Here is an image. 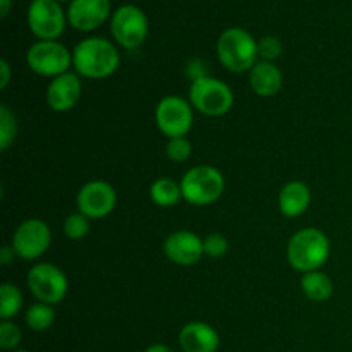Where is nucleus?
Instances as JSON below:
<instances>
[{
	"label": "nucleus",
	"mask_w": 352,
	"mask_h": 352,
	"mask_svg": "<svg viewBox=\"0 0 352 352\" xmlns=\"http://www.w3.org/2000/svg\"><path fill=\"white\" fill-rule=\"evenodd\" d=\"M150 198L162 208H172L182 199L181 184L170 177H160L150 186Z\"/></svg>",
	"instance_id": "aec40b11"
},
{
	"label": "nucleus",
	"mask_w": 352,
	"mask_h": 352,
	"mask_svg": "<svg viewBox=\"0 0 352 352\" xmlns=\"http://www.w3.org/2000/svg\"><path fill=\"white\" fill-rule=\"evenodd\" d=\"M28 287L38 302L58 305L69 291L64 272L52 263H36L28 272Z\"/></svg>",
	"instance_id": "6e6552de"
},
{
	"label": "nucleus",
	"mask_w": 352,
	"mask_h": 352,
	"mask_svg": "<svg viewBox=\"0 0 352 352\" xmlns=\"http://www.w3.org/2000/svg\"><path fill=\"white\" fill-rule=\"evenodd\" d=\"M26 62L34 74L54 79L69 72L72 65V52L57 40H40L30 47Z\"/></svg>",
	"instance_id": "423d86ee"
},
{
	"label": "nucleus",
	"mask_w": 352,
	"mask_h": 352,
	"mask_svg": "<svg viewBox=\"0 0 352 352\" xmlns=\"http://www.w3.org/2000/svg\"><path fill=\"white\" fill-rule=\"evenodd\" d=\"M10 7H12V0H0V17H7Z\"/></svg>",
	"instance_id": "2f4dec72"
},
{
	"label": "nucleus",
	"mask_w": 352,
	"mask_h": 352,
	"mask_svg": "<svg viewBox=\"0 0 352 352\" xmlns=\"http://www.w3.org/2000/svg\"><path fill=\"white\" fill-rule=\"evenodd\" d=\"M284 82L280 69L268 60H258L250 71V86L258 96L272 98L277 95Z\"/></svg>",
	"instance_id": "f3484780"
},
{
	"label": "nucleus",
	"mask_w": 352,
	"mask_h": 352,
	"mask_svg": "<svg viewBox=\"0 0 352 352\" xmlns=\"http://www.w3.org/2000/svg\"><path fill=\"white\" fill-rule=\"evenodd\" d=\"M189 103L208 117H222L234 105V93L227 82L212 76L195 79L189 86Z\"/></svg>",
	"instance_id": "39448f33"
},
{
	"label": "nucleus",
	"mask_w": 352,
	"mask_h": 352,
	"mask_svg": "<svg viewBox=\"0 0 352 352\" xmlns=\"http://www.w3.org/2000/svg\"><path fill=\"white\" fill-rule=\"evenodd\" d=\"M110 16V0H72L67 9V21L74 30L93 31Z\"/></svg>",
	"instance_id": "2eb2a0df"
},
{
	"label": "nucleus",
	"mask_w": 352,
	"mask_h": 352,
	"mask_svg": "<svg viewBox=\"0 0 352 352\" xmlns=\"http://www.w3.org/2000/svg\"><path fill=\"white\" fill-rule=\"evenodd\" d=\"M57 2H69V0H57ZM71 2H72V0H71Z\"/></svg>",
	"instance_id": "72a5a7b5"
},
{
	"label": "nucleus",
	"mask_w": 352,
	"mask_h": 352,
	"mask_svg": "<svg viewBox=\"0 0 352 352\" xmlns=\"http://www.w3.org/2000/svg\"><path fill=\"white\" fill-rule=\"evenodd\" d=\"M24 322L33 332H45L50 329L55 322V309L47 302H34L28 308Z\"/></svg>",
	"instance_id": "412c9836"
},
{
	"label": "nucleus",
	"mask_w": 352,
	"mask_h": 352,
	"mask_svg": "<svg viewBox=\"0 0 352 352\" xmlns=\"http://www.w3.org/2000/svg\"><path fill=\"white\" fill-rule=\"evenodd\" d=\"M179 346L184 352H217L220 336L205 322H191L179 332Z\"/></svg>",
	"instance_id": "dca6fc26"
},
{
	"label": "nucleus",
	"mask_w": 352,
	"mask_h": 352,
	"mask_svg": "<svg viewBox=\"0 0 352 352\" xmlns=\"http://www.w3.org/2000/svg\"><path fill=\"white\" fill-rule=\"evenodd\" d=\"M120 64V55L109 40L100 36L79 41L72 50V65L76 72L88 79L110 78Z\"/></svg>",
	"instance_id": "f257e3e1"
},
{
	"label": "nucleus",
	"mask_w": 352,
	"mask_h": 352,
	"mask_svg": "<svg viewBox=\"0 0 352 352\" xmlns=\"http://www.w3.org/2000/svg\"><path fill=\"white\" fill-rule=\"evenodd\" d=\"M330 258V239L315 227L298 230L287 244V261L301 274L320 270Z\"/></svg>",
	"instance_id": "f03ea898"
},
{
	"label": "nucleus",
	"mask_w": 352,
	"mask_h": 352,
	"mask_svg": "<svg viewBox=\"0 0 352 352\" xmlns=\"http://www.w3.org/2000/svg\"><path fill=\"white\" fill-rule=\"evenodd\" d=\"M155 120H157L160 133L167 140L186 138L195 122L192 105L181 96L168 95L158 102L157 109H155Z\"/></svg>",
	"instance_id": "0eeeda50"
},
{
	"label": "nucleus",
	"mask_w": 352,
	"mask_h": 352,
	"mask_svg": "<svg viewBox=\"0 0 352 352\" xmlns=\"http://www.w3.org/2000/svg\"><path fill=\"white\" fill-rule=\"evenodd\" d=\"M12 352H30V351H24V349H16V351H12Z\"/></svg>",
	"instance_id": "473e14b6"
},
{
	"label": "nucleus",
	"mask_w": 352,
	"mask_h": 352,
	"mask_svg": "<svg viewBox=\"0 0 352 352\" xmlns=\"http://www.w3.org/2000/svg\"><path fill=\"white\" fill-rule=\"evenodd\" d=\"M311 203V191L301 181H291L278 192V208L287 219H296L308 210Z\"/></svg>",
	"instance_id": "a211bd4d"
},
{
	"label": "nucleus",
	"mask_w": 352,
	"mask_h": 352,
	"mask_svg": "<svg viewBox=\"0 0 352 352\" xmlns=\"http://www.w3.org/2000/svg\"><path fill=\"white\" fill-rule=\"evenodd\" d=\"M164 253L172 263L191 267L198 263L205 254L203 239L191 230H175L164 241Z\"/></svg>",
	"instance_id": "ddd939ff"
},
{
	"label": "nucleus",
	"mask_w": 352,
	"mask_h": 352,
	"mask_svg": "<svg viewBox=\"0 0 352 352\" xmlns=\"http://www.w3.org/2000/svg\"><path fill=\"white\" fill-rule=\"evenodd\" d=\"M301 289L309 301L325 302L332 298L333 282L332 278L327 274H323V272H308V274H302Z\"/></svg>",
	"instance_id": "6ab92c4d"
},
{
	"label": "nucleus",
	"mask_w": 352,
	"mask_h": 352,
	"mask_svg": "<svg viewBox=\"0 0 352 352\" xmlns=\"http://www.w3.org/2000/svg\"><path fill=\"white\" fill-rule=\"evenodd\" d=\"M182 199L189 205L206 206L215 203L226 189V179L219 168L212 165H198L182 175L181 179Z\"/></svg>",
	"instance_id": "20e7f679"
},
{
	"label": "nucleus",
	"mask_w": 352,
	"mask_h": 352,
	"mask_svg": "<svg viewBox=\"0 0 352 352\" xmlns=\"http://www.w3.org/2000/svg\"><path fill=\"white\" fill-rule=\"evenodd\" d=\"M23 308V294L19 287L10 282H3L0 285V318L12 320L14 316L19 315Z\"/></svg>",
	"instance_id": "4be33fe9"
},
{
	"label": "nucleus",
	"mask_w": 352,
	"mask_h": 352,
	"mask_svg": "<svg viewBox=\"0 0 352 352\" xmlns=\"http://www.w3.org/2000/svg\"><path fill=\"white\" fill-rule=\"evenodd\" d=\"M16 251H14L12 246H3L2 250H0V263L3 265V267H7V265H10L14 261V258H16Z\"/></svg>",
	"instance_id": "c756f323"
},
{
	"label": "nucleus",
	"mask_w": 352,
	"mask_h": 352,
	"mask_svg": "<svg viewBox=\"0 0 352 352\" xmlns=\"http://www.w3.org/2000/svg\"><path fill=\"white\" fill-rule=\"evenodd\" d=\"M148 17L140 7L122 6L112 14L110 31L120 47L127 50L141 47L148 36Z\"/></svg>",
	"instance_id": "1a4fd4ad"
},
{
	"label": "nucleus",
	"mask_w": 352,
	"mask_h": 352,
	"mask_svg": "<svg viewBox=\"0 0 352 352\" xmlns=\"http://www.w3.org/2000/svg\"><path fill=\"white\" fill-rule=\"evenodd\" d=\"M117 205V192L107 181H89L76 196L78 212L93 220L105 219Z\"/></svg>",
	"instance_id": "f8f14e48"
},
{
	"label": "nucleus",
	"mask_w": 352,
	"mask_h": 352,
	"mask_svg": "<svg viewBox=\"0 0 352 352\" xmlns=\"http://www.w3.org/2000/svg\"><path fill=\"white\" fill-rule=\"evenodd\" d=\"M144 352H174V349L165 346V344H151L150 347H146V351Z\"/></svg>",
	"instance_id": "7c9ffc66"
},
{
	"label": "nucleus",
	"mask_w": 352,
	"mask_h": 352,
	"mask_svg": "<svg viewBox=\"0 0 352 352\" xmlns=\"http://www.w3.org/2000/svg\"><path fill=\"white\" fill-rule=\"evenodd\" d=\"M203 250H205L206 256L222 258L227 253V250H229V243H227V239L222 234L213 232L203 239Z\"/></svg>",
	"instance_id": "bb28decb"
},
{
	"label": "nucleus",
	"mask_w": 352,
	"mask_h": 352,
	"mask_svg": "<svg viewBox=\"0 0 352 352\" xmlns=\"http://www.w3.org/2000/svg\"><path fill=\"white\" fill-rule=\"evenodd\" d=\"M82 85L78 72H65L50 81L47 88V103L54 112L65 113L78 105Z\"/></svg>",
	"instance_id": "4468645a"
},
{
	"label": "nucleus",
	"mask_w": 352,
	"mask_h": 352,
	"mask_svg": "<svg viewBox=\"0 0 352 352\" xmlns=\"http://www.w3.org/2000/svg\"><path fill=\"white\" fill-rule=\"evenodd\" d=\"M23 333L21 329L12 322V320H2L0 323V347L3 351H16L21 344Z\"/></svg>",
	"instance_id": "a878e982"
},
{
	"label": "nucleus",
	"mask_w": 352,
	"mask_h": 352,
	"mask_svg": "<svg viewBox=\"0 0 352 352\" xmlns=\"http://www.w3.org/2000/svg\"><path fill=\"white\" fill-rule=\"evenodd\" d=\"M192 153V144L188 138H172L165 144V155L168 160L175 162V164H182V162L189 160Z\"/></svg>",
	"instance_id": "393cba45"
},
{
	"label": "nucleus",
	"mask_w": 352,
	"mask_h": 352,
	"mask_svg": "<svg viewBox=\"0 0 352 352\" xmlns=\"http://www.w3.org/2000/svg\"><path fill=\"white\" fill-rule=\"evenodd\" d=\"M282 54V43L278 38L275 36H265L258 41V55L261 60L274 62L275 58L280 57Z\"/></svg>",
	"instance_id": "cd10ccee"
},
{
	"label": "nucleus",
	"mask_w": 352,
	"mask_h": 352,
	"mask_svg": "<svg viewBox=\"0 0 352 352\" xmlns=\"http://www.w3.org/2000/svg\"><path fill=\"white\" fill-rule=\"evenodd\" d=\"M89 232V219L82 213L76 212L71 213L67 219L64 220V234L65 237L72 241H81L88 236Z\"/></svg>",
	"instance_id": "b1692460"
},
{
	"label": "nucleus",
	"mask_w": 352,
	"mask_h": 352,
	"mask_svg": "<svg viewBox=\"0 0 352 352\" xmlns=\"http://www.w3.org/2000/svg\"><path fill=\"white\" fill-rule=\"evenodd\" d=\"M10 65L7 60H0V88L6 89L10 82Z\"/></svg>",
	"instance_id": "c85d7f7f"
},
{
	"label": "nucleus",
	"mask_w": 352,
	"mask_h": 352,
	"mask_svg": "<svg viewBox=\"0 0 352 352\" xmlns=\"http://www.w3.org/2000/svg\"><path fill=\"white\" fill-rule=\"evenodd\" d=\"M67 16L57 0H33L28 9V26L40 40H57L65 30Z\"/></svg>",
	"instance_id": "9b49d317"
},
{
	"label": "nucleus",
	"mask_w": 352,
	"mask_h": 352,
	"mask_svg": "<svg viewBox=\"0 0 352 352\" xmlns=\"http://www.w3.org/2000/svg\"><path fill=\"white\" fill-rule=\"evenodd\" d=\"M17 136L16 116L7 105H0V151L9 150Z\"/></svg>",
	"instance_id": "5701e85b"
},
{
	"label": "nucleus",
	"mask_w": 352,
	"mask_h": 352,
	"mask_svg": "<svg viewBox=\"0 0 352 352\" xmlns=\"http://www.w3.org/2000/svg\"><path fill=\"white\" fill-rule=\"evenodd\" d=\"M50 243V227L40 219H28L16 229L10 246L16 251L17 258L24 261H34L47 253Z\"/></svg>",
	"instance_id": "9d476101"
},
{
	"label": "nucleus",
	"mask_w": 352,
	"mask_h": 352,
	"mask_svg": "<svg viewBox=\"0 0 352 352\" xmlns=\"http://www.w3.org/2000/svg\"><path fill=\"white\" fill-rule=\"evenodd\" d=\"M217 57L227 71L243 74L258 62V41L243 28H229L217 41Z\"/></svg>",
	"instance_id": "7ed1b4c3"
}]
</instances>
